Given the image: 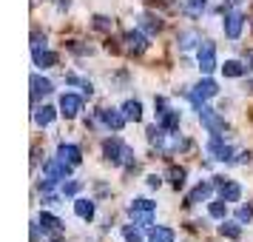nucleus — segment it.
Wrapping results in <instances>:
<instances>
[{
    "mask_svg": "<svg viewBox=\"0 0 253 242\" xmlns=\"http://www.w3.org/2000/svg\"><path fill=\"white\" fill-rule=\"evenodd\" d=\"M103 157L111 162V165H128V168L134 165V148L126 145L120 137H108L105 140L103 143Z\"/></svg>",
    "mask_w": 253,
    "mask_h": 242,
    "instance_id": "f257e3e1",
    "label": "nucleus"
},
{
    "mask_svg": "<svg viewBox=\"0 0 253 242\" xmlns=\"http://www.w3.org/2000/svg\"><path fill=\"white\" fill-rule=\"evenodd\" d=\"M128 123V117L123 114V108H100L94 120H85V126H105L108 131H123Z\"/></svg>",
    "mask_w": 253,
    "mask_h": 242,
    "instance_id": "f03ea898",
    "label": "nucleus"
},
{
    "mask_svg": "<svg viewBox=\"0 0 253 242\" xmlns=\"http://www.w3.org/2000/svg\"><path fill=\"white\" fill-rule=\"evenodd\" d=\"M205 151L211 160H219V162H228L233 157V148L222 140V134H211V140L205 143Z\"/></svg>",
    "mask_w": 253,
    "mask_h": 242,
    "instance_id": "7ed1b4c3",
    "label": "nucleus"
},
{
    "mask_svg": "<svg viewBox=\"0 0 253 242\" xmlns=\"http://www.w3.org/2000/svg\"><path fill=\"white\" fill-rule=\"evenodd\" d=\"M196 111H199V123H202V126L211 131V134H222V131H225V120H222V117H219L216 111L211 108V105L202 103Z\"/></svg>",
    "mask_w": 253,
    "mask_h": 242,
    "instance_id": "20e7f679",
    "label": "nucleus"
},
{
    "mask_svg": "<svg viewBox=\"0 0 253 242\" xmlns=\"http://www.w3.org/2000/svg\"><path fill=\"white\" fill-rule=\"evenodd\" d=\"M196 60H199V71H202V74H211V71L216 69V46H213L211 40H202Z\"/></svg>",
    "mask_w": 253,
    "mask_h": 242,
    "instance_id": "39448f33",
    "label": "nucleus"
},
{
    "mask_svg": "<svg viewBox=\"0 0 253 242\" xmlns=\"http://www.w3.org/2000/svg\"><path fill=\"white\" fill-rule=\"evenodd\" d=\"M242 29H245V14H242L239 9H230V12L225 14V37H228V40H239Z\"/></svg>",
    "mask_w": 253,
    "mask_h": 242,
    "instance_id": "423d86ee",
    "label": "nucleus"
},
{
    "mask_svg": "<svg viewBox=\"0 0 253 242\" xmlns=\"http://www.w3.org/2000/svg\"><path fill=\"white\" fill-rule=\"evenodd\" d=\"M213 185L219 188V196H222L225 202H239V196H242V185L239 183L225 180V177H213Z\"/></svg>",
    "mask_w": 253,
    "mask_h": 242,
    "instance_id": "0eeeda50",
    "label": "nucleus"
},
{
    "mask_svg": "<svg viewBox=\"0 0 253 242\" xmlns=\"http://www.w3.org/2000/svg\"><path fill=\"white\" fill-rule=\"evenodd\" d=\"M57 157L66 165H71V168H77L83 162V151H80V145H74V143H60L57 145Z\"/></svg>",
    "mask_w": 253,
    "mask_h": 242,
    "instance_id": "6e6552de",
    "label": "nucleus"
},
{
    "mask_svg": "<svg viewBox=\"0 0 253 242\" xmlns=\"http://www.w3.org/2000/svg\"><path fill=\"white\" fill-rule=\"evenodd\" d=\"M80 111H83V97H77V94H63L60 97V114L66 120H74Z\"/></svg>",
    "mask_w": 253,
    "mask_h": 242,
    "instance_id": "1a4fd4ad",
    "label": "nucleus"
},
{
    "mask_svg": "<svg viewBox=\"0 0 253 242\" xmlns=\"http://www.w3.org/2000/svg\"><path fill=\"white\" fill-rule=\"evenodd\" d=\"M123 43H126V48L128 51H134V54H142V51H145V48H148V37L142 35V32H126V35H123Z\"/></svg>",
    "mask_w": 253,
    "mask_h": 242,
    "instance_id": "9d476101",
    "label": "nucleus"
},
{
    "mask_svg": "<svg viewBox=\"0 0 253 242\" xmlns=\"http://www.w3.org/2000/svg\"><path fill=\"white\" fill-rule=\"evenodd\" d=\"M37 222H40V228L46 231V234H51V237H60L63 228H66V225H63V219L54 217V214H48V211H43V214L37 217Z\"/></svg>",
    "mask_w": 253,
    "mask_h": 242,
    "instance_id": "9b49d317",
    "label": "nucleus"
},
{
    "mask_svg": "<svg viewBox=\"0 0 253 242\" xmlns=\"http://www.w3.org/2000/svg\"><path fill=\"white\" fill-rule=\"evenodd\" d=\"M213 188H216V185H213V180H205V183H199L194 191L188 194L185 205H199V202H205L208 196H211V191H213Z\"/></svg>",
    "mask_w": 253,
    "mask_h": 242,
    "instance_id": "f8f14e48",
    "label": "nucleus"
},
{
    "mask_svg": "<svg viewBox=\"0 0 253 242\" xmlns=\"http://www.w3.org/2000/svg\"><path fill=\"white\" fill-rule=\"evenodd\" d=\"M29 86H32V100H40V97H46V94H51L54 89H51V80H46V77H40V74H32V80H29Z\"/></svg>",
    "mask_w": 253,
    "mask_h": 242,
    "instance_id": "ddd939ff",
    "label": "nucleus"
},
{
    "mask_svg": "<svg viewBox=\"0 0 253 242\" xmlns=\"http://www.w3.org/2000/svg\"><path fill=\"white\" fill-rule=\"evenodd\" d=\"M32 57H35L37 69H51V66L60 63V57L54 54V51H48V48H32Z\"/></svg>",
    "mask_w": 253,
    "mask_h": 242,
    "instance_id": "4468645a",
    "label": "nucleus"
},
{
    "mask_svg": "<svg viewBox=\"0 0 253 242\" xmlns=\"http://www.w3.org/2000/svg\"><path fill=\"white\" fill-rule=\"evenodd\" d=\"M179 9L188 17H202V12L208 9V0H179Z\"/></svg>",
    "mask_w": 253,
    "mask_h": 242,
    "instance_id": "2eb2a0df",
    "label": "nucleus"
},
{
    "mask_svg": "<svg viewBox=\"0 0 253 242\" xmlns=\"http://www.w3.org/2000/svg\"><path fill=\"white\" fill-rule=\"evenodd\" d=\"M74 214H77L83 222H91V219H94V202H91V199L77 196V199H74Z\"/></svg>",
    "mask_w": 253,
    "mask_h": 242,
    "instance_id": "dca6fc26",
    "label": "nucleus"
},
{
    "mask_svg": "<svg viewBox=\"0 0 253 242\" xmlns=\"http://www.w3.org/2000/svg\"><path fill=\"white\" fill-rule=\"evenodd\" d=\"M148 240L151 242H176V234L168 225H157V228L148 231Z\"/></svg>",
    "mask_w": 253,
    "mask_h": 242,
    "instance_id": "f3484780",
    "label": "nucleus"
},
{
    "mask_svg": "<svg viewBox=\"0 0 253 242\" xmlns=\"http://www.w3.org/2000/svg\"><path fill=\"white\" fill-rule=\"evenodd\" d=\"M157 123H160L165 131H179V111H173V108H168L165 114L157 117Z\"/></svg>",
    "mask_w": 253,
    "mask_h": 242,
    "instance_id": "a211bd4d",
    "label": "nucleus"
},
{
    "mask_svg": "<svg viewBox=\"0 0 253 242\" xmlns=\"http://www.w3.org/2000/svg\"><path fill=\"white\" fill-rule=\"evenodd\" d=\"M219 234H222V237H228V240H239V237H242V222H239V219H236V222H233V219H222Z\"/></svg>",
    "mask_w": 253,
    "mask_h": 242,
    "instance_id": "6ab92c4d",
    "label": "nucleus"
},
{
    "mask_svg": "<svg viewBox=\"0 0 253 242\" xmlns=\"http://www.w3.org/2000/svg\"><path fill=\"white\" fill-rule=\"evenodd\" d=\"M54 117H57V111H54L51 105H43V108H35V123H37L40 128L51 126V123H54Z\"/></svg>",
    "mask_w": 253,
    "mask_h": 242,
    "instance_id": "aec40b11",
    "label": "nucleus"
},
{
    "mask_svg": "<svg viewBox=\"0 0 253 242\" xmlns=\"http://www.w3.org/2000/svg\"><path fill=\"white\" fill-rule=\"evenodd\" d=\"M160 29H162L160 17H154V14H142V17H139V32H145V35H157Z\"/></svg>",
    "mask_w": 253,
    "mask_h": 242,
    "instance_id": "412c9836",
    "label": "nucleus"
},
{
    "mask_svg": "<svg viewBox=\"0 0 253 242\" xmlns=\"http://www.w3.org/2000/svg\"><path fill=\"white\" fill-rule=\"evenodd\" d=\"M165 177H168V183H171L173 188L179 191V188L185 185V177H188V171H185V168H179V165H171V168L165 171Z\"/></svg>",
    "mask_w": 253,
    "mask_h": 242,
    "instance_id": "4be33fe9",
    "label": "nucleus"
},
{
    "mask_svg": "<svg viewBox=\"0 0 253 242\" xmlns=\"http://www.w3.org/2000/svg\"><path fill=\"white\" fill-rule=\"evenodd\" d=\"M123 114H126L128 120L139 123V120H142V103H139V100H126V103H123Z\"/></svg>",
    "mask_w": 253,
    "mask_h": 242,
    "instance_id": "5701e85b",
    "label": "nucleus"
},
{
    "mask_svg": "<svg viewBox=\"0 0 253 242\" xmlns=\"http://www.w3.org/2000/svg\"><path fill=\"white\" fill-rule=\"evenodd\" d=\"M208 214H211V219H219V222H222V219L228 217V202L219 196L216 202H211V205H208Z\"/></svg>",
    "mask_w": 253,
    "mask_h": 242,
    "instance_id": "b1692460",
    "label": "nucleus"
},
{
    "mask_svg": "<svg viewBox=\"0 0 253 242\" xmlns=\"http://www.w3.org/2000/svg\"><path fill=\"white\" fill-rule=\"evenodd\" d=\"M176 43H179V48H194L196 43H202V37H199V32H182V35L176 37Z\"/></svg>",
    "mask_w": 253,
    "mask_h": 242,
    "instance_id": "393cba45",
    "label": "nucleus"
},
{
    "mask_svg": "<svg viewBox=\"0 0 253 242\" xmlns=\"http://www.w3.org/2000/svg\"><path fill=\"white\" fill-rule=\"evenodd\" d=\"M245 66H242L239 60H225V66H222V74H225V77H242V74H245Z\"/></svg>",
    "mask_w": 253,
    "mask_h": 242,
    "instance_id": "a878e982",
    "label": "nucleus"
},
{
    "mask_svg": "<svg viewBox=\"0 0 253 242\" xmlns=\"http://www.w3.org/2000/svg\"><path fill=\"white\" fill-rule=\"evenodd\" d=\"M131 217L139 228H151L154 225V211H131Z\"/></svg>",
    "mask_w": 253,
    "mask_h": 242,
    "instance_id": "bb28decb",
    "label": "nucleus"
},
{
    "mask_svg": "<svg viewBox=\"0 0 253 242\" xmlns=\"http://www.w3.org/2000/svg\"><path fill=\"white\" fill-rule=\"evenodd\" d=\"M123 237H126V242H142V228H139L137 222L134 225H126L123 228Z\"/></svg>",
    "mask_w": 253,
    "mask_h": 242,
    "instance_id": "cd10ccee",
    "label": "nucleus"
},
{
    "mask_svg": "<svg viewBox=\"0 0 253 242\" xmlns=\"http://www.w3.org/2000/svg\"><path fill=\"white\" fill-rule=\"evenodd\" d=\"M128 211H157V202H151V199H134Z\"/></svg>",
    "mask_w": 253,
    "mask_h": 242,
    "instance_id": "c85d7f7f",
    "label": "nucleus"
},
{
    "mask_svg": "<svg viewBox=\"0 0 253 242\" xmlns=\"http://www.w3.org/2000/svg\"><path fill=\"white\" fill-rule=\"evenodd\" d=\"M94 29H97V32H111V20H108V17H105V14H97V17H94Z\"/></svg>",
    "mask_w": 253,
    "mask_h": 242,
    "instance_id": "c756f323",
    "label": "nucleus"
},
{
    "mask_svg": "<svg viewBox=\"0 0 253 242\" xmlns=\"http://www.w3.org/2000/svg\"><path fill=\"white\" fill-rule=\"evenodd\" d=\"M69 51H71V54H80V57H85V54H91L94 48L91 46H83V43H77V40H74V43H69Z\"/></svg>",
    "mask_w": 253,
    "mask_h": 242,
    "instance_id": "7c9ffc66",
    "label": "nucleus"
},
{
    "mask_svg": "<svg viewBox=\"0 0 253 242\" xmlns=\"http://www.w3.org/2000/svg\"><path fill=\"white\" fill-rule=\"evenodd\" d=\"M236 219H239V222H251L253 219V205H242L239 211H236Z\"/></svg>",
    "mask_w": 253,
    "mask_h": 242,
    "instance_id": "2f4dec72",
    "label": "nucleus"
},
{
    "mask_svg": "<svg viewBox=\"0 0 253 242\" xmlns=\"http://www.w3.org/2000/svg\"><path fill=\"white\" fill-rule=\"evenodd\" d=\"M80 191V183L77 180H69V183H63V196H74Z\"/></svg>",
    "mask_w": 253,
    "mask_h": 242,
    "instance_id": "473e14b6",
    "label": "nucleus"
},
{
    "mask_svg": "<svg viewBox=\"0 0 253 242\" xmlns=\"http://www.w3.org/2000/svg\"><path fill=\"white\" fill-rule=\"evenodd\" d=\"M32 48H46V35L32 32Z\"/></svg>",
    "mask_w": 253,
    "mask_h": 242,
    "instance_id": "72a5a7b5",
    "label": "nucleus"
},
{
    "mask_svg": "<svg viewBox=\"0 0 253 242\" xmlns=\"http://www.w3.org/2000/svg\"><path fill=\"white\" fill-rule=\"evenodd\" d=\"M245 69L253 71V51H245Z\"/></svg>",
    "mask_w": 253,
    "mask_h": 242,
    "instance_id": "f704fd0d",
    "label": "nucleus"
},
{
    "mask_svg": "<svg viewBox=\"0 0 253 242\" xmlns=\"http://www.w3.org/2000/svg\"><path fill=\"white\" fill-rule=\"evenodd\" d=\"M148 185H151V188H160V185H162V180L157 177V174H151V177H148Z\"/></svg>",
    "mask_w": 253,
    "mask_h": 242,
    "instance_id": "c9c22d12",
    "label": "nucleus"
},
{
    "mask_svg": "<svg viewBox=\"0 0 253 242\" xmlns=\"http://www.w3.org/2000/svg\"><path fill=\"white\" fill-rule=\"evenodd\" d=\"M69 6H71V0H57V9H60V12H69Z\"/></svg>",
    "mask_w": 253,
    "mask_h": 242,
    "instance_id": "e433bc0d",
    "label": "nucleus"
},
{
    "mask_svg": "<svg viewBox=\"0 0 253 242\" xmlns=\"http://www.w3.org/2000/svg\"><path fill=\"white\" fill-rule=\"evenodd\" d=\"M51 242H63V240H60V237H54V240H51Z\"/></svg>",
    "mask_w": 253,
    "mask_h": 242,
    "instance_id": "4c0bfd02",
    "label": "nucleus"
},
{
    "mask_svg": "<svg viewBox=\"0 0 253 242\" xmlns=\"http://www.w3.org/2000/svg\"><path fill=\"white\" fill-rule=\"evenodd\" d=\"M35 3H40V0H35Z\"/></svg>",
    "mask_w": 253,
    "mask_h": 242,
    "instance_id": "58836bf2",
    "label": "nucleus"
}]
</instances>
